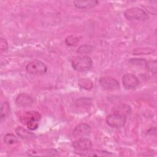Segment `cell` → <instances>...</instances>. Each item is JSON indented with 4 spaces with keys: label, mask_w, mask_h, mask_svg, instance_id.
Masks as SVG:
<instances>
[{
    "label": "cell",
    "mask_w": 157,
    "mask_h": 157,
    "mask_svg": "<svg viewBox=\"0 0 157 157\" xmlns=\"http://www.w3.org/2000/svg\"><path fill=\"white\" fill-rule=\"evenodd\" d=\"M79 41V37L74 35L67 36L65 39V43L69 46H73Z\"/></svg>",
    "instance_id": "d6986e66"
},
{
    "label": "cell",
    "mask_w": 157,
    "mask_h": 157,
    "mask_svg": "<svg viewBox=\"0 0 157 157\" xmlns=\"http://www.w3.org/2000/svg\"><path fill=\"white\" fill-rule=\"evenodd\" d=\"M126 118L117 113L109 115L106 118V122L112 128H119L123 126L126 123Z\"/></svg>",
    "instance_id": "5b68a950"
},
{
    "label": "cell",
    "mask_w": 157,
    "mask_h": 157,
    "mask_svg": "<svg viewBox=\"0 0 157 157\" xmlns=\"http://www.w3.org/2000/svg\"><path fill=\"white\" fill-rule=\"evenodd\" d=\"M30 156H58L59 154L56 150H30L27 152Z\"/></svg>",
    "instance_id": "8fae6325"
},
{
    "label": "cell",
    "mask_w": 157,
    "mask_h": 157,
    "mask_svg": "<svg viewBox=\"0 0 157 157\" xmlns=\"http://www.w3.org/2000/svg\"><path fill=\"white\" fill-rule=\"evenodd\" d=\"M91 133L90 126L86 123H80L75 126L73 134L76 137H85Z\"/></svg>",
    "instance_id": "9c48e42d"
},
{
    "label": "cell",
    "mask_w": 157,
    "mask_h": 157,
    "mask_svg": "<svg viewBox=\"0 0 157 157\" xmlns=\"http://www.w3.org/2000/svg\"><path fill=\"white\" fill-rule=\"evenodd\" d=\"M124 17L129 20H145L148 18L147 13L139 7H131L124 12Z\"/></svg>",
    "instance_id": "7a4b0ae2"
},
{
    "label": "cell",
    "mask_w": 157,
    "mask_h": 157,
    "mask_svg": "<svg viewBox=\"0 0 157 157\" xmlns=\"http://www.w3.org/2000/svg\"><path fill=\"white\" fill-rule=\"evenodd\" d=\"M101 86L105 90L114 91L119 89L120 84L118 82L110 77H102L99 79Z\"/></svg>",
    "instance_id": "8992f818"
},
{
    "label": "cell",
    "mask_w": 157,
    "mask_h": 157,
    "mask_svg": "<svg viewBox=\"0 0 157 157\" xmlns=\"http://www.w3.org/2000/svg\"><path fill=\"white\" fill-rule=\"evenodd\" d=\"M16 132L18 136L23 139H29L32 137L34 135L22 127H18L16 129Z\"/></svg>",
    "instance_id": "9a60e30c"
},
{
    "label": "cell",
    "mask_w": 157,
    "mask_h": 157,
    "mask_svg": "<svg viewBox=\"0 0 157 157\" xmlns=\"http://www.w3.org/2000/svg\"><path fill=\"white\" fill-rule=\"evenodd\" d=\"M4 141L7 145H13L17 144L18 142V139L14 134H7L4 137Z\"/></svg>",
    "instance_id": "2e32d148"
},
{
    "label": "cell",
    "mask_w": 157,
    "mask_h": 157,
    "mask_svg": "<svg viewBox=\"0 0 157 157\" xmlns=\"http://www.w3.org/2000/svg\"><path fill=\"white\" fill-rule=\"evenodd\" d=\"M114 113L119 114L126 118L127 116H129L131 114V109L127 104H121L115 109Z\"/></svg>",
    "instance_id": "5bb4252c"
},
{
    "label": "cell",
    "mask_w": 157,
    "mask_h": 157,
    "mask_svg": "<svg viewBox=\"0 0 157 157\" xmlns=\"http://www.w3.org/2000/svg\"><path fill=\"white\" fill-rule=\"evenodd\" d=\"M40 118V115L36 112H26L25 117L22 118L21 121L25 123L27 127L31 130L36 129L39 126V120Z\"/></svg>",
    "instance_id": "277c9868"
},
{
    "label": "cell",
    "mask_w": 157,
    "mask_h": 157,
    "mask_svg": "<svg viewBox=\"0 0 157 157\" xmlns=\"http://www.w3.org/2000/svg\"><path fill=\"white\" fill-rule=\"evenodd\" d=\"M92 143L91 140L86 137H80L72 143V147L80 151H87L91 147Z\"/></svg>",
    "instance_id": "ba28073f"
},
{
    "label": "cell",
    "mask_w": 157,
    "mask_h": 157,
    "mask_svg": "<svg viewBox=\"0 0 157 157\" xmlns=\"http://www.w3.org/2000/svg\"><path fill=\"white\" fill-rule=\"evenodd\" d=\"M98 4L97 1H74V6L80 9H90L94 7Z\"/></svg>",
    "instance_id": "7c38bea8"
},
{
    "label": "cell",
    "mask_w": 157,
    "mask_h": 157,
    "mask_svg": "<svg viewBox=\"0 0 157 157\" xmlns=\"http://www.w3.org/2000/svg\"><path fill=\"white\" fill-rule=\"evenodd\" d=\"M72 67L79 72H86L92 67V60L87 55H80L72 57L71 59Z\"/></svg>",
    "instance_id": "6da1fadb"
},
{
    "label": "cell",
    "mask_w": 157,
    "mask_h": 157,
    "mask_svg": "<svg viewBox=\"0 0 157 157\" xmlns=\"http://www.w3.org/2000/svg\"><path fill=\"white\" fill-rule=\"evenodd\" d=\"M0 48L1 52H6L8 48V44L6 39L1 38L0 40Z\"/></svg>",
    "instance_id": "7402d4cb"
},
{
    "label": "cell",
    "mask_w": 157,
    "mask_h": 157,
    "mask_svg": "<svg viewBox=\"0 0 157 157\" xmlns=\"http://www.w3.org/2000/svg\"><path fill=\"white\" fill-rule=\"evenodd\" d=\"M9 105L7 102H4L1 104V118L2 120L5 118L9 112Z\"/></svg>",
    "instance_id": "ffe728a7"
},
{
    "label": "cell",
    "mask_w": 157,
    "mask_h": 157,
    "mask_svg": "<svg viewBox=\"0 0 157 157\" xmlns=\"http://www.w3.org/2000/svg\"><path fill=\"white\" fill-rule=\"evenodd\" d=\"M15 102L18 106L27 107L33 104V100L32 98L29 95L25 93H21L17 97Z\"/></svg>",
    "instance_id": "30bf717a"
},
{
    "label": "cell",
    "mask_w": 157,
    "mask_h": 157,
    "mask_svg": "<svg viewBox=\"0 0 157 157\" xmlns=\"http://www.w3.org/2000/svg\"><path fill=\"white\" fill-rule=\"evenodd\" d=\"M122 83L126 89L132 90L136 88L139 85V80L134 74L129 73L123 77Z\"/></svg>",
    "instance_id": "52a82bcc"
},
{
    "label": "cell",
    "mask_w": 157,
    "mask_h": 157,
    "mask_svg": "<svg viewBox=\"0 0 157 157\" xmlns=\"http://www.w3.org/2000/svg\"><path fill=\"white\" fill-rule=\"evenodd\" d=\"M91 50H92V47L90 45H82L80 47V48L77 50V52H78L79 53H80L82 55H84L85 53L90 52Z\"/></svg>",
    "instance_id": "44dd1931"
},
{
    "label": "cell",
    "mask_w": 157,
    "mask_h": 157,
    "mask_svg": "<svg viewBox=\"0 0 157 157\" xmlns=\"http://www.w3.org/2000/svg\"><path fill=\"white\" fill-rule=\"evenodd\" d=\"M82 156H113V155L109 151H104V150H93L88 151L85 152L84 153L81 155Z\"/></svg>",
    "instance_id": "4fadbf2b"
},
{
    "label": "cell",
    "mask_w": 157,
    "mask_h": 157,
    "mask_svg": "<svg viewBox=\"0 0 157 157\" xmlns=\"http://www.w3.org/2000/svg\"><path fill=\"white\" fill-rule=\"evenodd\" d=\"M145 66L148 71H150L153 74H156V60L146 61Z\"/></svg>",
    "instance_id": "ac0fdd59"
},
{
    "label": "cell",
    "mask_w": 157,
    "mask_h": 157,
    "mask_svg": "<svg viewBox=\"0 0 157 157\" xmlns=\"http://www.w3.org/2000/svg\"><path fill=\"white\" fill-rule=\"evenodd\" d=\"M78 85L84 89L86 90H90L93 87V83L92 82L86 78H81L78 81Z\"/></svg>",
    "instance_id": "e0dca14e"
},
{
    "label": "cell",
    "mask_w": 157,
    "mask_h": 157,
    "mask_svg": "<svg viewBox=\"0 0 157 157\" xmlns=\"http://www.w3.org/2000/svg\"><path fill=\"white\" fill-rule=\"evenodd\" d=\"M26 71L33 75H42L47 70V66L40 60H34L29 63L26 66Z\"/></svg>",
    "instance_id": "3957f363"
}]
</instances>
